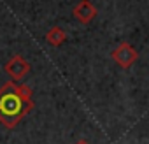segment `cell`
Returning <instances> with one entry per match:
<instances>
[{"label":"cell","mask_w":149,"mask_h":144,"mask_svg":"<svg viewBox=\"0 0 149 144\" xmlns=\"http://www.w3.org/2000/svg\"><path fill=\"white\" fill-rule=\"evenodd\" d=\"M32 88L26 85H16L7 81L0 86V123L13 130L18 123L33 109Z\"/></svg>","instance_id":"obj_1"},{"label":"cell","mask_w":149,"mask_h":144,"mask_svg":"<svg viewBox=\"0 0 149 144\" xmlns=\"http://www.w3.org/2000/svg\"><path fill=\"white\" fill-rule=\"evenodd\" d=\"M111 56H112V60L116 62V65H119L121 69H130V67L137 62L139 53H137V49H135L132 44L121 42L116 49H112Z\"/></svg>","instance_id":"obj_2"},{"label":"cell","mask_w":149,"mask_h":144,"mask_svg":"<svg viewBox=\"0 0 149 144\" xmlns=\"http://www.w3.org/2000/svg\"><path fill=\"white\" fill-rule=\"evenodd\" d=\"M30 69H32V65L21 56V55H14L7 63H6V67H4V70L7 72V74L14 79V81H21L28 72H30Z\"/></svg>","instance_id":"obj_3"},{"label":"cell","mask_w":149,"mask_h":144,"mask_svg":"<svg viewBox=\"0 0 149 144\" xmlns=\"http://www.w3.org/2000/svg\"><path fill=\"white\" fill-rule=\"evenodd\" d=\"M97 7L90 2V0H81V2L74 7V11H72V14H74V18H76L77 21H81V23H90V21H93L95 18H97Z\"/></svg>","instance_id":"obj_4"},{"label":"cell","mask_w":149,"mask_h":144,"mask_svg":"<svg viewBox=\"0 0 149 144\" xmlns=\"http://www.w3.org/2000/svg\"><path fill=\"white\" fill-rule=\"evenodd\" d=\"M65 41H67V32H65L63 28H60V27H53V28L46 34V42H47L49 46L58 48V46H61Z\"/></svg>","instance_id":"obj_5"},{"label":"cell","mask_w":149,"mask_h":144,"mask_svg":"<svg viewBox=\"0 0 149 144\" xmlns=\"http://www.w3.org/2000/svg\"><path fill=\"white\" fill-rule=\"evenodd\" d=\"M76 144H88V142H86V141H84V139H83V141H77V142H76Z\"/></svg>","instance_id":"obj_6"}]
</instances>
